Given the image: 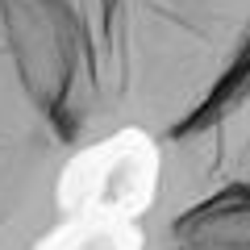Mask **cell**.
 Instances as JSON below:
<instances>
[{"label": "cell", "instance_id": "obj_1", "mask_svg": "<svg viewBox=\"0 0 250 250\" xmlns=\"http://www.w3.org/2000/svg\"><path fill=\"white\" fill-rule=\"evenodd\" d=\"M25 71L67 142H175L250 62V0H9Z\"/></svg>", "mask_w": 250, "mask_h": 250}, {"label": "cell", "instance_id": "obj_2", "mask_svg": "<svg viewBox=\"0 0 250 250\" xmlns=\"http://www.w3.org/2000/svg\"><path fill=\"white\" fill-rule=\"evenodd\" d=\"M71 159L75 146L29 80L9 0H0V250H38L62 225Z\"/></svg>", "mask_w": 250, "mask_h": 250}, {"label": "cell", "instance_id": "obj_3", "mask_svg": "<svg viewBox=\"0 0 250 250\" xmlns=\"http://www.w3.org/2000/svg\"><path fill=\"white\" fill-rule=\"evenodd\" d=\"M250 184V62L233 88L175 142L159 146L150 205H184L221 188Z\"/></svg>", "mask_w": 250, "mask_h": 250}, {"label": "cell", "instance_id": "obj_4", "mask_svg": "<svg viewBox=\"0 0 250 250\" xmlns=\"http://www.w3.org/2000/svg\"><path fill=\"white\" fill-rule=\"evenodd\" d=\"M142 250H250V184L184 205H146Z\"/></svg>", "mask_w": 250, "mask_h": 250}]
</instances>
